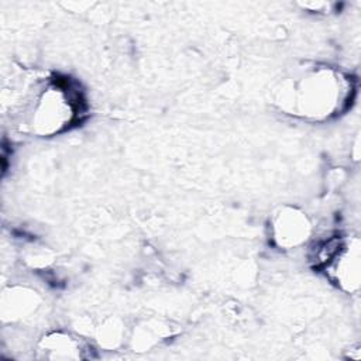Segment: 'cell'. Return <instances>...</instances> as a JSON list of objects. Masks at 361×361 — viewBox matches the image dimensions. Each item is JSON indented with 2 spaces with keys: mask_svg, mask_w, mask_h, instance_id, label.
I'll use <instances>...</instances> for the list:
<instances>
[{
  "mask_svg": "<svg viewBox=\"0 0 361 361\" xmlns=\"http://www.w3.org/2000/svg\"><path fill=\"white\" fill-rule=\"evenodd\" d=\"M80 94L69 85L52 83L35 100L30 124L41 135L59 133L80 114Z\"/></svg>",
  "mask_w": 361,
  "mask_h": 361,
  "instance_id": "1",
  "label": "cell"
},
{
  "mask_svg": "<svg viewBox=\"0 0 361 361\" xmlns=\"http://www.w3.org/2000/svg\"><path fill=\"white\" fill-rule=\"evenodd\" d=\"M343 79L331 71H313L293 85V106L309 117H326L340 109Z\"/></svg>",
  "mask_w": 361,
  "mask_h": 361,
  "instance_id": "2",
  "label": "cell"
},
{
  "mask_svg": "<svg viewBox=\"0 0 361 361\" xmlns=\"http://www.w3.org/2000/svg\"><path fill=\"white\" fill-rule=\"evenodd\" d=\"M327 275L343 289L353 292L360 285V244L353 240H331L317 254Z\"/></svg>",
  "mask_w": 361,
  "mask_h": 361,
  "instance_id": "3",
  "label": "cell"
},
{
  "mask_svg": "<svg viewBox=\"0 0 361 361\" xmlns=\"http://www.w3.org/2000/svg\"><path fill=\"white\" fill-rule=\"evenodd\" d=\"M309 233V223L306 217L295 210L283 213L275 223V240L285 247L298 245Z\"/></svg>",
  "mask_w": 361,
  "mask_h": 361,
  "instance_id": "4",
  "label": "cell"
}]
</instances>
